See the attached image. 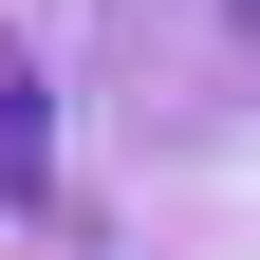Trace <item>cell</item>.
Returning a JSON list of instances; mask_svg holds the SVG:
<instances>
[{
	"mask_svg": "<svg viewBox=\"0 0 260 260\" xmlns=\"http://www.w3.org/2000/svg\"><path fill=\"white\" fill-rule=\"evenodd\" d=\"M0 223H56V56L0 19Z\"/></svg>",
	"mask_w": 260,
	"mask_h": 260,
	"instance_id": "cell-1",
	"label": "cell"
}]
</instances>
